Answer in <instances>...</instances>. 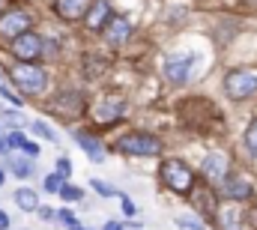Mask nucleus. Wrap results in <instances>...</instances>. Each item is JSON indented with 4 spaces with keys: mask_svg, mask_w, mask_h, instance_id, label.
<instances>
[{
    "mask_svg": "<svg viewBox=\"0 0 257 230\" xmlns=\"http://www.w3.org/2000/svg\"><path fill=\"white\" fill-rule=\"evenodd\" d=\"M9 81L24 93V96H39L45 90V72L33 63H18L12 72H9Z\"/></svg>",
    "mask_w": 257,
    "mask_h": 230,
    "instance_id": "obj_1",
    "label": "nucleus"
},
{
    "mask_svg": "<svg viewBox=\"0 0 257 230\" xmlns=\"http://www.w3.org/2000/svg\"><path fill=\"white\" fill-rule=\"evenodd\" d=\"M162 179H165V185H168L171 191H177V194L192 191V185H194V173L189 171V165L180 162V159H171V162L162 165Z\"/></svg>",
    "mask_w": 257,
    "mask_h": 230,
    "instance_id": "obj_2",
    "label": "nucleus"
},
{
    "mask_svg": "<svg viewBox=\"0 0 257 230\" xmlns=\"http://www.w3.org/2000/svg\"><path fill=\"white\" fill-rule=\"evenodd\" d=\"M224 90L230 99H248L257 93V69H236L224 78Z\"/></svg>",
    "mask_w": 257,
    "mask_h": 230,
    "instance_id": "obj_3",
    "label": "nucleus"
},
{
    "mask_svg": "<svg viewBox=\"0 0 257 230\" xmlns=\"http://www.w3.org/2000/svg\"><path fill=\"white\" fill-rule=\"evenodd\" d=\"M117 147L128 156H156V153H162V141L153 138V135H144V132H132L126 138H120Z\"/></svg>",
    "mask_w": 257,
    "mask_h": 230,
    "instance_id": "obj_4",
    "label": "nucleus"
},
{
    "mask_svg": "<svg viewBox=\"0 0 257 230\" xmlns=\"http://www.w3.org/2000/svg\"><path fill=\"white\" fill-rule=\"evenodd\" d=\"M12 54L21 60V63H33L36 57L45 54V42H42L39 33L27 30V33H21L18 39H12Z\"/></svg>",
    "mask_w": 257,
    "mask_h": 230,
    "instance_id": "obj_5",
    "label": "nucleus"
},
{
    "mask_svg": "<svg viewBox=\"0 0 257 230\" xmlns=\"http://www.w3.org/2000/svg\"><path fill=\"white\" fill-rule=\"evenodd\" d=\"M194 66H197V54H174V57L165 63V78L171 81V84H186V81H192V72Z\"/></svg>",
    "mask_w": 257,
    "mask_h": 230,
    "instance_id": "obj_6",
    "label": "nucleus"
},
{
    "mask_svg": "<svg viewBox=\"0 0 257 230\" xmlns=\"http://www.w3.org/2000/svg\"><path fill=\"white\" fill-rule=\"evenodd\" d=\"M30 24H33L30 12H24V9H12V12H6V15L0 18V36H6V39H18L21 33L30 30Z\"/></svg>",
    "mask_w": 257,
    "mask_h": 230,
    "instance_id": "obj_7",
    "label": "nucleus"
},
{
    "mask_svg": "<svg viewBox=\"0 0 257 230\" xmlns=\"http://www.w3.org/2000/svg\"><path fill=\"white\" fill-rule=\"evenodd\" d=\"M227 156H221V153H209L203 162H200V173L212 182V185H224L227 182Z\"/></svg>",
    "mask_w": 257,
    "mask_h": 230,
    "instance_id": "obj_8",
    "label": "nucleus"
},
{
    "mask_svg": "<svg viewBox=\"0 0 257 230\" xmlns=\"http://www.w3.org/2000/svg\"><path fill=\"white\" fill-rule=\"evenodd\" d=\"M123 111H126V102H123L120 96H105V99L96 105V111H93V114H96L99 123H105V126H108V123H117V120L123 117Z\"/></svg>",
    "mask_w": 257,
    "mask_h": 230,
    "instance_id": "obj_9",
    "label": "nucleus"
},
{
    "mask_svg": "<svg viewBox=\"0 0 257 230\" xmlns=\"http://www.w3.org/2000/svg\"><path fill=\"white\" fill-rule=\"evenodd\" d=\"M96 0H57L54 3V12L66 18V21H81V18H87V12H90V6H93Z\"/></svg>",
    "mask_w": 257,
    "mask_h": 230,
    "instance_id": "obj_10",
    "label": "nucleus"
},
{
    "mask_svg": "<svg viewBox=\"0 0 257 230\" xmlns=\"http://www.w3.org/2000/svg\"><path fill=\"white\" fill-rule=\"evenodd\" d=\"M221 188H224V194H227L230 200H248V197L254 194L251 182H248V179H242V176H227V182H224Z\"/></svg>",
    "mask_w": 257,
    "mask_h": 230,
    "instance_id": "obj_11",
    "label": "nucleus"
},
{
    "mask_svg": "<svg viewBox=\"0 0 257 230\" xmlns=\"http://www.w3.org/2000/svg\"><path fill=\"white\" fill-rule=\"evenodd\" d=\"M128 33H132V24H128L126 15H114V18H111V24L105 27V36H108V42H114V45L126 42Z\"/></svg>",
    "mask_w": 257,
    "mask_h": 230,
    "instance_id": "obj_12",
    "label": "nucleus"
},
{
    "mask_svg": "<svg viewBox=\"0 0 257 230\" xmlns=\"http://www.w3.org/2000/svg\"><path fill=\"white\" fill-rule=\"evenodd\" d=\"M108 18H111V6H108V0H96V3L90 6V12H87L84 21H87L90 30H102Z\"/></svg>",
    "mask_w": 257,
    "mask_h": 230,
    "instance_id": "obj_13",
    "label": "nucleus"
},
{
    "mask_svg": "<svg viewBox=\"0 0 257 230\" xmlns=\"http://www.w3.org/2000/svg\"><path fill=\"white\" fill-rule=\"evenodd\" d=\"M72 138H75V141L81 144V150H84V153L90 156V162H96V165H99V162H105V153H102V144H99L96 138H90L87 132H78V129L72 132Z\"/></svg>",
    "mask_w": 257,
    "mask_h": 230,
    "instance_id": "obj_14",
    "label": "nucleus"
},
{
    "mask_svg": "<svg viewBox=\"0 0 257 230\" xmlns=\"http://www.w3.org/2000/svg\"><path fill=\"white\" fill-rule=\"evenodd\" d=\"M15 203H18L24 212H33V209H39V194H36L33 188H18V191H15Z\"/></svg>",
    "mask_w": 257,
    "mask_h": 230,
    "instance_id": "obj_15",
    "label": "nucleus"
},
{
    "mask_svg": "<svg viewBox=\"0 0 257 230\" xmlns=\"http://www.w3.org/2000/svg\"><path fill=\"white\" fill-rule=\"evenodd\" d=\"M6 165H9V171L15 173V176H21V179L33 176V162H27V159H18V156L6 153Z\"/></svg>",
    "mask_w": 257,
    "mask_h": 230,
    "instance_id": "obj_16",
    "label": "nucleus"
},
{
    "mask_svg": "<svg viewBox=\"0 0 257 230\" xmlns=\"http://www.w3.org/2000/svg\"><path fill=\"white\" fill-rule=\"evenodd\" d=\"M177 227L180 230H206L203 221H197V218H192V215H180V218H177Z\"/></svg>",
    "mask_w": 257,
    "mask_h": 230,
    "instance_id": "obj_17",
    "label": "nucleus"
},
{
    "mask_svg": "<svg viewBox=\"0 0 257 230\" xmlns=\"http://www.w3.org/2000/svg\"><path fill=\"white\" fill-rule=\"evenodd\" d=\"M245 147H248V153L257 159V120L248 126V132H245Z\"/></svg>",
    "mask_w": 257,
    "mask_h": 230,
    "instance_id": "obj_18",
    "label": "nucleus"
},
{
    "mask_svg": "<svg viewBox=\"0 0 257 230\" xmlns=\"http://www.w3.org/2000/svg\"><path fill=\"white\" fill-rule=\"evenodd\" d=\"M57 194H60L63 200H69V203H75V200H81V197H84V191H81V188H75V185H63Z\"/></svg>",
    "mask_w": 257,
    "mask_h": 230,
    "instance_id": "obj_19",
    "label": "nucleus"
},
{
    "mask_svg": "<svg viewBox=\"0 0 257 230\" xmlns=\"http://www.w3.org/2000/svg\"><path fill=\"white\" fill-rule=\"evenodd\" d=\"M233 215H236V212H233L230 206H224V209H218V218H221L218 224H221V230H236V227H233Z\"/></svg>",
    "mask_w": 257,
    "mask_h": 230,
    "instance_id": "obj_20",
    "label": "nucleus"
},
{
    "mask_svg": "<svg viewBox=\"0 0 257 230\" xmlns=\"http://www.w3.org/2000/svg\"><path fill=\"white\" fill-rule=\"evenodd\" d=\"M63 179H66L63 173H51V176H45V188H48V191H60L66 185Z\"/></svg>",
    "mask_w": 257,
    "mask_h": 230,
    "instance_id": "obj_21",
    "label": "nucleus"
},
{
    "mask_svg": "<svg viewBox=\"0 0 257 230\" xmlns=\"http://www.w3.org/2000/svg\"><path fill=\"white\" fill-rule=\"evenodd\" d=\"M33 135H39V138H45V141H57V135H54L45 123H39V120L33 123Z\"/></svg>",
    "mask_w": 257,
    "mask_h": 230,
    "instance_id": "obj_22",
    "label": "nucleus"
},
{
    "mask_svg": "<svg viewBox=\"0 0 257 230\" xmlns=\"http://www.w3.org/2000/svg\"><path fill=\"white\" fill-rule=\"evenodd\" d=\"M242 230H257V206L242 212Z\"/></svg>",
    "mask_w": 257,
    "mask_h": 230,
    "instance_id": "obj_23",
    "label": "nucleus"
},
{
    "mask_svg": "<svg viewBox=\"0 0 257 230\" xmlns=\"http://www.w3.org/2000/svg\"><path fill=\"white\" fill-rule=\"evenodd\" d=\"M0 120H6V123H12V126H24V117L15 114V111H9V108L0 111Z\"/></svg>",
    "mask_w": 257,
    "mask_h": 230,
    "instance_id": "obj_24",
    "label": "nucleus"
},
{
    "mask_svg": "<svg viewBox=\"0 0 257 230\" xmlns=\"http://www.w3.org/2000/svg\"><path fill=\"white\" fill-rule=\"evenodd\" d=\"M24 144H27V138L21 132H9L6 135V147H24Z\"/></svg>",
    "mask_w": 257,
    "mask_h": 230,
    "instance_id": "obj_25",
    "label": "nucleus"
},
{
    "mask_svg": "<svg viewBox=\"0 0 257 230\" xmlns=\"http://www.w3.org/2000/svg\"><path fill=\"white\" fill-rule=\"evenodd\" d=\"M93 188H96V191H99L102 197H111V194H117V191H114V188H111L108 182H102V179H93Z\"/></svg>",
    "mask_w": 257,
    "mask_h": 230,
    "instance_id": "obj_26",
    "label": "nucleus"
},
{
    "mask_svg": "<svg viewBox=\"0 0 257 230\" xmlns=\"http://www.w3.org/2000/svg\"><path fill=\"white\" fill-rule=\"evenodd\" d=\"M21 153L30 156V159H36V156H39V144H36V141H27V144L21 147Z\"/></svg>",
    "mask_w": 257,
    "mask_h": 230,
    "instance_id": "obj_27",
    "label": "nucleus"
},
{
    "mask_svg": "<svg viewBox=\"0 0 257 230\" xmlns=\"http://www.w3.org/2000/svg\"><path fill=\"white\" fill-rule=\"evenodd\" d=\"M57 218H60L63 224H69V227H75V224H78V221H75V215H72L69 209H60V212H57Z\"/></svg>",
    "mask_w": 257,
    "mask_h": 230,
    "instance_id": "obj_28",
    "label": "nucleus"
},
{
    "mask_svg": "<svg viewBox=\"0 0 257 230\" xmlns=\"http://www.w3.org/2000/svg\"><path fill=\"white\" fill-rule=\"evenodd\" d=\"M57 171L63 173V176H69V171H72V165H69V159H57Z\"/></svg>",
    "mask_w": 257,
    "mask_h": 230,
    "instance_id": "obj_29",
    "label": "nucleus"
},
{
    "mask_svg": "<svg viewBox=\"0 0 257 230\" xmlns=\"http://www.w3.org/2000/svg\"><path fill=\"white\" fill-rule=\"evenodd\" d=\"M120 203H123V212H126V215H135V203H132L128 197H123Z\"/></svg>",
    "mask_w": 257,
    "mask_h": 230,
    "instance_id": "obj_30",
    "label": "nucleus"
},
{
    "mask_svg": "<svg viewBox=\"0 0 257 230\" xmlns=\"http://www.w3.org/2000/svg\"><path fill=\"white\" fill-rule=\"evenodd\" d=\"M0 230H9V215L6 212H0Z\"/></svg>",
    "mask_w": 257,
    "mask_h": 230,
    "instance_id": "obj_31",
    "label": "nucleus"
},
{
    "mask_svg": "<svg viewBox=\"0 0 257 230\" xmlns=\"http://www.w3.org/2000/svg\"><path fill=\"white\" fill-rule=\"evenodd\" d=\"M39 212H42V218H48V221L54 218V212H51V209H45V206H39Z\"/></svg>",
    "mask_w": 257,
    "mask_h": 230,
    "instance_id": "obj_32",
    "label": "nucleus"
},
{
    "mask_svg": "<svg viewBox=\"0 0 257 230\" xmlns=\"http://www.w3.org/2000/svg\"><path fill=\"white\" fill-rule=\"evenodd\" d=\"M105 230H123V227H120L117 221H108V224H105Z\"/></svg>",
    "mask_w": 257,
    "mask_h": 230,
    "instance_id": "obj_33",
    "label": "nucleus"
},
{
    "mask_svg": "<svg viewBox=\"0 0 257 230\" xmlns=\"http://www.w3.org/2000/svg\"><path fill=\"white\" fill-rule=\"evenodd\" d=\"M0 153H9V147H6V141H0Z\"/></svg>",
    "mask_w": 257,
    "mask_h": 230,
    "instance_id": "obj_34",
    "label": "nucleus"
},
{
    "mask_svg": "<svg viewBox=\"0 0 257 230\" xmlns=\"http://www.w3.org/2000/svg\"><path fill=\"white\" fill-rule=\"evenodd\" d=\"M3 179H6V176H3V168H0V185H3Z\"/></svg>",
    "mask_w": 257,
    "mask_h": 230,
    "instance_id": "obj_35",
    "label": "nucleus"
},
{
    "mask_svg": "<svg viewBox=\"0 0 257 230\" xmlns=\"http://www.w3.org/2000/svg\"><path fill=\"white\" fill-rule=\"evenodd\" d=\"M81 230H84V227H81Z\"/></svg>",
    "mask_w": 257,
    "mask_h": 230,
    "instance_id": "obj_36",
    "label": "nucleus"
}]
</instances>
